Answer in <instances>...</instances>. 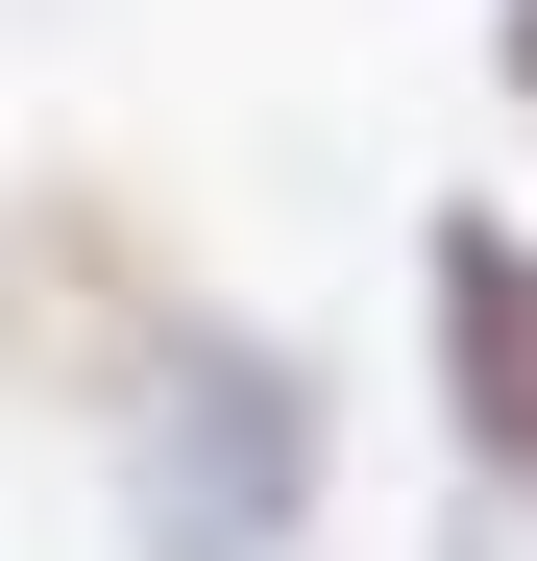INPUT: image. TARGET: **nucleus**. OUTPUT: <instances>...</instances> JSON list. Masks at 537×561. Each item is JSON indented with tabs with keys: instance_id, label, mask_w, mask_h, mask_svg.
Returning <instances> with one entry per match:
<instances>
[{
	"instance_id": "20e7f679",
	"label": "nucleus",
	"mask_w": 537,
	"mask_h": 561,
	"mask_svg": "<svg viewBox=\"0 0 537 561\" xmlns=\"http://www.w3.org/2000/svg\"><path fill=\"white\" fill-rule=\"evenodd\" d=\"M489 49H513V99H537V0H489Z\"/></svg>"
},
{
	"instance_id": "7ed1b4c3",
	"label": "nucleus",
	"mask_w": 537,
	"mask_h": 561,
	"mask_svg": "<svg viewBox=\"0 0 537 561\" xmlns=\"http://www.w3.org/2000/svg\"><path fill=\"white\" fill-rule=\"evenodd\" d=\"M439 391H465V463L489 489H537V244L489 220V196H439Z\"/></svg>"
},
{
	"instance_id": "f03ea898",
	"label": "nucleus",
	"mask_w": 537,
	"mask_h": 561,
	"mask_svg": "<svg viewBox=\"0 0 537 561\" xmlns=\"http://www.w3.org/2000/svg\"><path fill=\"white\" fill-rule=\"evenodd\" d=\"M171 318H196V268H171L99 171H49V196H0V366L25 391H147Z\"/></svg>"
},
{
	"instance_id": "f257e3e1",
	"label": "nucleus",
	"mask_w": 537,
	"mask_h": 561,
	"mask_svg": "<svg viewBox=\"0 0 537 561\" xmlns=\"http://www.w3.org/2000/svg\"><path fill=\"white\" fill-rule=\"evenodd\" d=\"M318 513V366L244 318H171L147 366V561H294Z\"/></svg>"
}]
</instances>
